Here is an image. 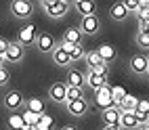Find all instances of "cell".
<instances>
[{
  "label": "cell",
  "instance_id": "33",
  "mask_svg": "<svg viewBox=\"0 0 149 130\" xmlns=\"http://www.w3.org/2000/svg\"><path fill=\"white\" fill-rule=\"evenodd\" d=\"M59 46H61L65 53H69V55H72V53L76 51V46H78V44H76V42H63V40H61V44H59Z\"/></svg>",
  "mask_w": 149,
  "mask_h": 130
},
{
  "label": "cell",
  "instance_id": "11",
  "mask_svg": "<svg viewBox=\"0 0 149 130\" xmlns=\"http://www.w3.org/2000/svg\"><path fill=\"white\" fill-rule=\"evenodd\" d=\"M130 69L134 74H147V69H149V57L132 55L130 57Z\"/></svg>",
  "mask_w": 149,
  "mask_h": 130
},
{
  "label": "cell",
  "instance_id": "37",
  "mask_svg": "<svg viewBox=\"0 0 149 130\" xmlns=\"http://www.w3.org/2000/svg\"><path fill=\"white\" fill-rule=\"evenodd\" d=\"M6 48H8V40L6 38H0V55H2V57L6 53Z\"/></svg>",
  "mask_w": 149,
  "mask_h": 130
},
{
  "label": "cell",
  "instance_id": "42",
  "mask_svg": "<svg viewBox=\"0 0 149 130\" xmlns=\"http://www.w3.org/2000/svg\"><path fill=\"white\" fill-rule=\"evenodd\" d=\"M23 130H36V128H34V126H29V124H25V126H23Z\"/></svg>",
  "mask_w": 149,
  "mask_h": 130
},
{
  "label": "cell",
  "instance_id": "43",
  "mask_svg": "<svg viewBox=\"0 0 149 130\" xmlns=\"http://www.w3.org/2000/svg\"><path fill=\"white\" fill-rule=\"evenodd\" d=\"M2 63H4V57H2V55H0V67H2Z\"/></svg>",
  "mask_w": 149,
  "mask_h": 130
},
{
  "label": "cell",
  "instance_id": "24",
  "mask_svg": "<svg viewBox=\"0 0 149 130\" xmlns=\"http://www.w3.org/2000/svg\"><path fill=\"white\" fill-rule=\"evenodd\" d=\"M126 97V88L124 86H120V84H116V86H111V99H113V107H120V103H122V99Z\"/></svg>",
  "mask_w": 149,
  "mask_h": 130
},
{
  "label": "cell",
  "instance_id": "26",
  "mask_svg": "<svg viewBox=\"0 0 149 130\" xmlns=\"http://www.w3.org/2000/svg\"><path fill=\"white\" fill-rule=\"evenodd\" d=\"M76 99H84V90H82V88H76V86H67V99H65V103L67 101H76Z\"/></svg>",
  "mask_w": 149,
  "mask_h": 130
},
{
  "label": "cell",
  "instance_id": "7",
  "mask_svg": "<svg viewBox=\"0 0 149 130\" xmlns=\"http://www.w3.org/2000/svg\"><path fill=\"white\" fill-rule=\"evenodd\" d=\"M21 57H23V46L19 44V42H8V48H6V53H4V61L19 63V61H21Z\"/></svg>",
  "mask_w": 149,
  "mask_h": 130
},
{
  "label": "cell",
  "instance_id": "12",
  "mask_svg": "<svg viewBox=\"0 0 149 130\" xmlns=\"http://www.w3.org/2000/svg\"><path fill=\"white\" fill-rule=\"evenodd\" d=\"M120 115H122V111L118 107H109L105 111H101V117L107 126H120Z\"/></svg>",
  "mask_w": 149,
  "mask_h": 130
},
{
  "label": "cell",
  "instance_id": "40",
  "mask_svg": "<svg viewBox=\"0 0 149 130\" xmlns=\"http://www.w3.org/2000/svg\"><path fill=\"white\" fill-rule=\"evenodd\" d=\"M103 130H120V126H105Z\"/></svg>",
  "mask_w": 149,
  "mask_h": 130
},
{
  "label": "cell",
  "instance_id": "39",
  "mask_svg": "<svg viewBox=\"0 0 149 130\" xmlns=\"http://www.w3.org/2000/svg\"><path fill=\"white\" fill-rule=\"evenodd\" d=\"M40 2H42V6L46 8V6H51L53 2H57V0H40Z\"/></svg>",
  "mask_w": 149,
  "mask_h": 130
},
{
  "label": "cell",
  "instance_id": "35",
  "mask_svg": "<svg viewBox=\"0 0 149 130\" xmlns=\"http://www.w3.org/2000/svg\"><path fill=\"white\" fill-rule=\"evenodd\" d=\"M6 82H8V72H6L4 65H2V67H0V86L6 84Z\"/></svg>",
  "mask_w": 149,
  "mask_h": 130
},
{
  "label": "cell",
  "instance_id": "23",
  "mask_svg": "<svg viewBox=\"0 0 149 130\" xmlns=\"http://www.w3.org/2000/svg\"><path fill=\"white\" fill-rule=\"evenodd\" d=\"M80 38H82V32L78 27H67L65 34H63V42H76V44H80Z\"/></svg>",
  "mask_w": 149,
  "mask_h": 130
},
{
  "label": "cell",
  "instance_id": "31",
  "mask_svg": "<svg viewBox=\"0 0 149 130\" xmlns=\"http://www.w3.org/2000/svg\"><path fill=\"white\" fill-rule=\"evenodd\" d=\"M122 4L126 6L128 13H136L139 11V0H122Z\"/></svg>",
  "mask_w": 149,
  "mask_h": 130
},
{
  "label": "cell",
  "instance_id": "19",
  "mask_svg": "<svg viewBox=\"0 0 149 130\" xmlns=\"http://www.w3.org/2000/svg\"><path fill=\"white\" fill-rule=\"evenodd\" d=\"M25 107L29 109V111H34L36 115H42L44 113V103H42V99H38V97H29L25 101Z\"/></svg>",
  "mask_w": 149,
  "mask_h": 130
},
{
  "label": "cell",
  "instance_id": "17",
  "mask_svg": "<svg viewBox=\"0 0 149 130\" xmlns=\"http://www.w3.org/2000/svg\"><path fill=\"white\" fill-rule=\"evenodd\" d=\"M97 53H99V57H101L105 63H111L113 59H116V48L111 44H101V46L97 48Z\"/></svg>",
  "mask_w": 149,
  "mask_h": 130
},
{
  "label": "cell",
  "instance_id": "29",
  "mask_svg": "<svg viewBox=\"0 0 149 130\" xmlns=\"http://www.w3.org/2000/svg\"><path fill=\"white\" fill-rule=\"evenodd\" d=\"M38 117H40V115H36L34 111H29V109H25V113H23V122L36 128V124H38Z\"/></svg>",
  "mask_w": 149,
  "mask_h": 130
},
{
  "label": "cell",
  "instance_id": "2",
  "mask_svg": "<svg viewBox=\"0 0 149 130\" xmlns=\"http://www.w3.org/2000/svg\"><path fill=\"white\" fill-rule=\"evenodd\" d=\"M95 105L101 107V111H105V109L113 107V99H111V86H103L99 88V90H95Z\"/></svg>",
  "mask_w": 149,
  "mask_h": 130
},
{
  "label": "cell",
  "instance_id": "3",
  "mask_svg": "<svg viewBox=\"0 0 149 130\" xmlns=\"http://www.w3.org/2000/svg\"><path fill=\"white\" fill-rule=\"evenodd\" d=\"M11 13L17 17V19H25L34 13V4L29 0H13L11 4Z\"/></svg>",
  "mask_w": 149,
  "mask_h": 130
},
{
  "label": "cell",
  "instance_id": "8",
  "mask_svg": "<svg viewBox=\"0 0 149 130\" xmlns=\"http://www.w3.org/2000/svg\"><path fill=\"white\" fill-rule=\"evenodd\" d=\"M4 107H8V111H17L19 107H23V95L17 90H8L4 97Z\"/></svg>",
  "mask_w": 149,
  "mask_h": 130
},
{
  "label": "cell",
  "instance_id": "25",
  "mask_svg": "<svg viewBox=\"0 0 149 130\" xmlns=\"http://www.w3.org/2000/svg\"><path fill=\"white\" fill-rule=\"evenodd\" d=\"M53 126V117L48 113H42L40 117H38V124H36V130H51Z\"/></svg>",
  "mask_w": 149,
  "mask_h": 130
},
{
  "label": "cell",
  "instance_id": "1",
  "mask_svg": "<svg viewBox=\"0 0 149 130\" xmlns=\"http://www.w3.org/2000/svg\"><path fill=\"white\" fill-rule=\"evenodd\" d=\"M38 40V32H36V25L34 23H25L17 34V42L21 46H29V44H36Z\"/></svg>",
  "mask_w": 149,
  "mask_h": 130
},
{
  "label": "cell",
  "instance_id": "6",
  "mask_svg": "<svg viewBox=\"0 0 149 130\" xmlns=\"http://www.w3.org/2000/svg\"><path fill=\"white\" fill-rule=\"evenodd\" d=\"M48 97H51L55 103H65V99H67V84L65 82L51 84V88H48Z\"/></svg>",
  "mask_w": 149,
  "mask_h": 130
},
{
  "label": "cell",
  "instance_id": "34",
  "mask_svg": "<svg viewBox=\"0 0 149 130\" xmlns=\"http://www.w3.org/2000/svg\"><path fill=\"white\" fill-rule=\"evenodd\" d=\"M107 65H109V63H105V61H103V63H99L97 67H93L91 72H95V74H107Z\"/></svg>",
  "mask_w": 149,
  "mask_h": 130
},
{
  "label": "cell",
  "instance_id": "36",
  "mask_svg": "<svg viewBox=\"0 0 149 130\" xmlns=\"http://www.w3.org/2000/svg\"><path fill=\"white\" fill-rule=\"evenodd\" d=\"M149 11V0H139V11L136 13H145Z\"/></svg>",
  "mask_w": 149,
  "mask_h": 130
},
{
  "label": "cell",
  "instance_id": "44",
  "mask_svg": "<svg viewBox=\"0 0 149 130\" xmlns=\"http://www.w3.org/2000/svg\"><path fill=\"white\" fill-rule=\"evenodd\" d=\"M143 128H145V130H149V122H147V124H145V126H143Z\"/></svg>",
  "mask_w": 149,
  "mask_h": 130
},
{
  "label": "cell",
  "instance_id": "13",
  "mask_svg": "<svg viewBox=\"0 0 149 130\" xmlns=\"http://www.w3.org/2000/svg\"><path fill=\"white\" fill-rule=\"evenodd\" d=\"M107 82H105V74H95V72H88L86 76V86L93 88V90H99V88H103Z\"/></svg>",
  "mask_w": 149,
  "mask_h": 130
},
{
  "label": "cell",
  "instance_id": "32",
  "mask_svg": "<svg viewBox=\"0 0 149 130\" xmlns=\"http://www.w3.org/2000/svg\"><path fill=\"white\" fill-rule=\"evenodd\" d=\"M84 55H86V53H84V48H82V44H78V46H76V51H74L72 55H69V57H72V63H74V61H78V59H82Z\"/></svg>",
  "mask_w": 149,
  "mask_h": 130
},
{
  "label": "cell",
  "instance_id": "45",
  "mask_svg": "<svg viewBox=\"0 0 149 130\" xmlns=\"http://www.w3.org/2000/svg\"><path fill=\"white\" fill-rule=\"evenodd\" d=\"M63 2H69V0H63Z\"/></svg>",
  "mask_w": 149,
  "mask_h": 130
},
{
  "label": "cell",
  "instance_id": "21",
  "mask_svg": "<svg viewBox=\"0 0 149 130\" xmlns=\"http://www.w3.org/2000/svg\"><path fill=\"white\" fill-rule=\"evenodd\" d=\"M136 105H139V99H136L134 95H128V92H126V97L122 99V103H120V107H118V109H120V111H134Z\"/></svg>",
  "mask_w": 149,
  "mask_h": 130
},
{
  "label": "cell",
  "instance_id": "9",
  "mask_svg": "<svg viewBox=\"0 0 149 130\" xmlns=\"http://www.w3.org/2000/svg\"><path fill=\"white\" fill-rule=\"evenodd\" d=\"M65 107H67V111L72 115L80 117V115H84L88 111V101H86V99H76V101H67Z\"/></svg>",
  "mask_w": 149,
  "mask_h": 130
},
{
  "label": "cell",
  "instance_id": "38",
  "mask_svg": "<svg viewBox=\"0 0 149 130\" xmlns=\"http://www.w3.org/2000/svg\"><path fill=\"white\" fill-rule=\"evenodd\" d=\"M139 32H149V23L143 19H139Z\"/></svg>",
  "mask_w": 149,
  "mask_h": 130
},
{
  "label": "cell",
  "instance_id": "20",
  "mask_svg": "<svg viewBox=\"0 0 149 130\" xmlns=\"http://www.w3.org/2000/svg\"><path fill=\"white\" fill-rule=\"evenodd\" d=\"M53 61L57 65H69V63H72V57H69V53H65L61 46H57L53 51Z\"/></svg>",
  "mask_w": 149,
  "mask_h": 130
},
{
  "label": "cell",
  "instance_id": "27",
  "mask_svg": "<svg viewBox=\"0 0 149 130\" xmlns=\"http://www.w3.org/2000/svg\"><path fill=\"white\" fill-rule=\"evenodd\" d=\"M86 63H88V69H93V67H97L99 63H103V59L99 57L97 51H91V53H86Z\"/></svg>",
  "mask_w": 149,
  "mask_h": 130
},
{
  "label": "cell",
  "instance_id": "16",
  "mask_svg": "<svg viewBox=\"0 0 149 130\" xmlns=\"http://www.w3.org/2000/svg\"><path fill=\"white\" fill-rule=\"evenodd\" d=\"M126 15H128V11H126V6L122 4V0L109 6V17L116 19V21H122V19H126Z\"/></svg>",
  "mask_w": 149,
  "mask_h": 130
},
{
  "label": "cell",
  "instance_id": "47",
  "mask_svg": "<svg viewBox=\"0 0 149 130\" xmlns=\"http://www.w3.org/2000/svg\"><path fill=\"white\" fill-rule=\"evenodd\" d=\"M141 130H145V128H141Z\"/></svg>",
  "mask_w": 149,
  "mask_h": 130
},
{
  "label": "cell",
  "instance_id": "15",
  "mask_svg": "<svg viewBox=\"0 0 149 130\" xmlns=\"http://www.w3.org/2000/svg\"><path fill=\"white\" fill-rule=\"evenodd\" d=\"M76 8H78V13H80L82 17H86V15H95L97 4H95V0H78Z\"/></svg>",
  "mask_w": 149,
  "mask_h": 130
},
{
  "label": "cell",
  "instance_id": "5",
  "mask_svg": "<svg viewBox=\"0 0 149 130\" xmlns=\"http://www.w3.org/2000/svg\"><path fill=\"white\" fill-rule=\"evenodd\" d=\"M36 46H38V51L40 53H53L55 48H57V40L51 36V34H38V40H36Z\"/></svg>",
  "mask_w": 149,
  "mask_h": 130
},
{
  "label": "cell",
  "instance_id": "30",
  "mask_svg": "<svg viewBox=\"0 0 149 130\" xmlns=\"http://www.w3.org/2000/svg\"><path fill=\"white\" fill-rule=\"evenodd\" d=\"M136 42L143 48H149V32H139L136 34Z\"/></svg>",
  "mask_w": 149,
  "mask_h": 130
},
{
  "label": "cell",
  "instance_id": "41",
  "mask_svg": "<svg viewBox=\"0 0 149 130\" xmlns=\"http://www.w3.org/2000/svg\"><path fill=\"white\" fill-rule=\"evenodd\" d=\"M61 130H78V128H76V126H63Z\"/></svg>",
  "mask_w": 149,
  "mask_h": 130
},
{
  "label": "cell",
  "instance_id": "22",
  "mask_svg": "<svg viewBox=\"0 0 149 130\" xmlns=\"http://www.w3.org/2000/svg\"><path fill=\"white\" fill-rule=\"evenodd\" d=\"M23 126H25L23 113L11 111V115H8V130H23Z\"/></svg>",
  "mask_w": 149,
  "mask_h": 130
},
{
  "label": "cell",
  "instance_id": "28",
  "mask_svg": "<svg viewBox=\"0 0 149 130\" xmlns=\"http://www.w3.org/2000/svg\"><path fill=\"white\" fill-rule=\"evenodd\" d=\"M134 113L149 115V99H139V105H136V109H134Z\"/></svg>",
  "mask_w": 149,
  "mask_h": 130
},
{
  "label": "cell",
  "instance_id": "14",
  "mask_svg": "<svg viewBox=\"0 0 149 130\" xmlns=\"http://www.w3.org/2000/svg\"><path fill=\"white\" fill-rule=\"evenodd\" d=\"M86 84V76L82 72H78V69H72V72L67 74V86H76V88H82Z\"/></svg>",
  "mask_w": 149,
  "mask_h": 130
},
{
  "label": "cell",
  "instance_id": "10",
  "mask_svg": "<svg viewBox=\"0 0 149 130\" xmlns=\"http://www.w3.org/2000/svg\"><path fill=\"white\" fill-rule=\"evenodd\" d=\"M44 11H46V15H48V17H53V19H59V17H63V15L69 11V2H63V0H57V2H53L51 6H46Z\"/></svg>",
  "mask_w": 149,
  "mask_h": 130
},
{
  "label": "cell",
  "instance_id": "46",
  "mask_svg": "<svg viewBox=\"0 0 149 130\" xmlns=\"http://www.w3.org/2000/svg\"><path fill=\"white\" fill-rule=\"evenodd\" d=\"M147 74H149V69H147Z\"/></svg>",
  "mask_w": 149,
  "mask_h": 130
},
{
  "label": "cell",
  "instance_id": "18",
  "mask_svg": "<svg viewBox=\"0 0 149 130\" xmlns=\"http://www.w3.org/2000/svg\"><path fill=\"white\" fill-rule=\"evenodd\" d=\"M120 126L122 128H139V124H136V115H134V111H122V115H120Z\"/></svg>",
  "mask_w": 149,
  "mask_h": 130
},
{
  "label": "cell",
  "instance_id": "4",
  "mask_svg": "<svg viewBox=\"0 0 149 130\" xmlns=\"http://www.w3.org/2000/svg\"><path fill=\"white\" fill-rule=\"evenodd\" d=\"M99 29H101V19L97 17V13L95 15H86V17H82V23H80V32L82 34H97Z\"/></svg>",
  "mask_w": 149,
  "mask_h": 130
}]
</instances>
